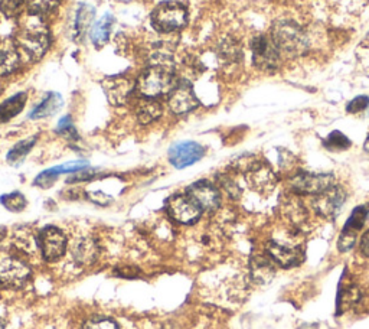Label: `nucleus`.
Here are the masks:
<instances>
[{
    "instance_id": "24",
    "label": "nucleus",
    "mask_w": 369,
    "mask_h": 329,
    "mask_svg": "<svg viewBox=\"0 0 369 329\" xmlns=\"http://www.w3.org/2000/svg\"><path fill=\"white\" fill-rule=\"evenodd\" d=\"M113 25H114V16L111 13H106L100 20L95 22V25L92 27L90 34L91 42L95 45V48H102V46H104L109 42Z\"/></svg>"
},
{
    "instance_id": "21",
    "label": "nucleus",
    "mask_w": 369,
    "mask_h": 329,
    "mask_svg": "<svg viewBox=\"0 0 369 329\" xmlns=\"http://www.w3.org/2000/svg\"><path fill=\"white\" fill-rule=\"evenodd\" d=\"M362 295L359 288L352 284V281H343L340 280L339 290H337V298H336V307H337V314H342L343 311H347L348 308L355 307L359 303Z\"/></svg>"
},
{
    "instance_id": "23",
    "label": "nucleus",
    "mask_w": 369,
    "mask_h": 329,
    "mask_svg": "<svg viewBox=\"0 0 369 329\" xmlns=\"http://www.w3.org/2000/svg\"><path fill=\"white\" fill-rule=\"evenodd\" d=\"M162 114V106L156 102V99L141 97L136 104V115L141 125H149L158 120Z\"/></svg>"
},
{
    "instance_id": "2",
    "label": "nucleus",
    "mask_w": 369,
    "mask_h": 329,
    "mask_svg": "<svg viewBox=\"0 0 369 329\" xmlns=\"http://www.w3.org/2000/svg\"><path fill=\"white\" fill-rule=\"evenodd\" d=\"M272 39L280 55L298 58L307 52L309 39L305 31L293 20L276 22L272 29Z\"/></svg>"
},
{
    "instance_id": "7",
    "label": "nucleus",
    "mask_w": 369,
    "mask_h": 329,
    "mask_svg": "<svg viewBox=\"0 0 369 329\" xmlns=\"http://www.w3.org/2000/svg\"><path fill=\"white\" fill-rule=\"evenodd\" d=\"M166 206H167V213L170 214V217L185 225L195 224L201 218V214H202L201 206L196 204L188 194L186 195H182V194L172 195L167 200Z\"/></svg>"
},
{
    "instance_id": "1",
    "label": "nucleus",
    "mask_w": 369,
    "mask_h": 329,
    "mask_svg": "<svg viewBox=\"0 0 369 329\" xmlns=\"http://www.w3.org/2000/svg\"><path fill=\"white\" fill-rule=\"evenodd\" d=\"M15 43L31 59L42 58L51 43V36L42 16L31 12L25 16L18 27Z\"/></svg>"
},
{
    "instance_id": "33",
    "label": "nucleus",
    "mask_w": 369,
    "mask_h": 329,
    "mask_svg": "<svg viewBox=\"0 0 369 329\" xmlns=\"http://www.w3.org/2000/svg\"><path fill=\"white\" fill-rule=\"evenodd\" d=\"M356 234H358V231L343 227V231L340 232L339 240H337V248L340 253H345V251H349L351 248H354V246L356 243Z\"/></svg>"
},
{
    "instance_id": "22",
    "label": "nucleus",
    "mask_w": 369,
    "mask_h": 329,
    "mask_svg": "<svg viewBox=\"0 0 369 329\" xmlns=\"http://www.w3.org/2000/svg\"><path fill=\"white\" fill-rule=\"evenodd\" d=\"M64 104V100L61 97V94L58 92H48L43 97V100L31 111L29 117L32 120L38 119H45V117H49L55 114Z\"/></svg>"
},
{
    "instance_id": "32",
    "label": "nucleus",
    "mask_w": 369,
    "mask_h": 329,
    "mask_svg": "<svg viewBox=\"0 0 369 329\" xmlns=\"http://www.w3.org/2000/svg\"><path fill=\"white\" fill-rule=\"evenodd\" d=\"M61 0H28V6H29V12L35 13V15H45L53 12L58 5H60Z\"/></svg>"
},
{
    "instance_id": "35",
    "label": "nucleus",
    "mask_w": 369,
    "mask_h": 329,
    "mask_svg": "<svg viewBox=\"0 0 369 329\" xmlns=\"http://www.w3.org/2000/svg\"><path fill=\"white\" fill-rule=\"evenodd\" d=\"M57 132H58L61 136L67 137V139H77V137H78L77 130H76V127H74V123H72L71 115H65V117H62V119H61L60 123H58Z\"/></svg>"
},
{
    "instance_id": "43",
    "label": "nucleus",
    "mask_w": 369,
    "mask_h": 329,
    "mask_svg": "<svg viewBox=\"0 0 369 329\" xmlns=\"http://www.w3.org/2000/svg\"><path fill=\"white\" fill-rule=\"evenodd\" d=\"M363 148H365V150L369 153V134H368V137H366V140H365V145H363Z\"/></svg>"
},
{
    "instance_id": "10",
    "label": "nucleus",
    "mask_w": 369,
    "mask_h": 329,
    "mask_svg": "<svg viewBox=\"0 0 369 329\" xmlns=\"http://www.w3.org/2000/svg\"><path fill=\"white\" fill-rule=\"evenodd\" d=\"M347 200L345 191L340 186H330L329 190L323 191L322 194L314 195L313 198V209L314 213L325 218H333L339 214V211Z\"/></svg>"
},
{
    "instance_id": "16",
    "label": "nucleus",
    "mask_w": 369,
    "mask_h": 329,
    "mask_svg": "<svg viewBox=\"0 0 369 329\" xmlns=\"http://www.w3.org/2000/svg\"><path fill=\"white\" fill-rule=\"evenodd\" d=\"M247 178L250 185L258 192L272 191L277 183V176L274 171L265 163L256 162L251 169L247 172Z\"/></svg>"
},
{
    "instance_id": "36",
    "label": "nucleus",
    "mask_w": 369,
    "mask_h": 329,
    "mask_svg": "<svg viewBox=\"0 0 369 329\" xmlns=\"http://www.w3.org/2000/svg\"><path fill=\"white\" fill-rule=\"evenodd\" d=\"M57 178H58V175H55L53 169H46V171H43L42 174H39L36 176L35 185L43 188V190H46V188H51L55 183Z\"/></svg>"
},
{
    "instance_id": "5",
    "label": "nucleus",
    "mask_w": 369,
    "mask_h": 329,
    "mask_svg": "<svg viewBox=\"0 0 369 329\" xmlns=\"http://www.w3.org/2000/svg\"><path fill=\"white\" fill-rule=\"evenodd\" d=\"M335 185V176L332 174H309L298 172L291 176L288 186L296 195H319Z\"/></svg>"
},
{
    "instance_id": "39",
    "label": "nucleus",
    "mask_w": 369,
    "mask_h": 329,
    "mask_svg": "<svg viewBox=\"0 0 369 329\" xmlns=\"http://www.w3.org/2000/svg\"><path fill=\"white\" fill-rule=\"evenodd\" d=\"M98 176V172L95 169H90V168H84L78 172L74 174L68 182H84V181H92L94 178Z\"/></svg>"
},
{
    "instance_id": "11",
    "label": "nucleus",
    "mask_w": 369,
    "mask_h": 329,
    "mask_svg": "<svg viewBox=\"0 0 369 329\" xmlns=\"http://www.w3.org/2000/svg\"><path fill=\"white\" fill-rule=\"evenodd\" d=\"M205 155V149L196 142H179L169 149V160L178 169H183L201 160Z\"/></svg>"
},
{
    "instance_id": "13",
    "label": "nucleus",
    "mask_w": 369,
    "mask_h": 329,
    "mask_svg": "<svg viewBox=\"0 0 369 329\" xmlns=\"http://www.w3.org/2000/svg\"><path fill=\"white\" fill-rule=\"evenodd\" d=\"M188 195L201 206L202 211H212L218 209L221 204V195L216 190V186L208 181L195 182L188 188Z\"/></svg>"
},
{
    "instance_id": "15",
    "label": "nucleus",
    "mask_w": 369,
    "mask_h": 329,
    "mask_svg": "<svg viewBox=\"0 0 369 329\" xmlns=\"http://www.w3.org/2000/svg\"><path fill=\"white\" fill-rule=\"evenodd\" d=\"M103 90L111 104L121 106L126 104L132 97L134 90V81L121 76L110 77L103 81Z\"/></svg>"
},
{
    "instance_id": "12",
    "label": "nucleus",
    "mask_w": 369,
    "mask_h": 329,
    "mask_svg": "<svg viewBox=\"0 0 369 329\" xmlns=\"http://www.w3.org/2000/svg\"><path fill=\"white\" fill-rule=\"evenodd\" d=\"M200 106L198 97L188 81H178L175 88L169 94V107L175 114H186Z\"/></svg>"
},
{
    "instance_id": "40",
    "label": "nucleus",
    "mask_w": 369,
    "mask_h": 329,
    "mask_svg": "<svg viewBox=\"0 0 369 329\" xmlns=\"http://www.w3.org/2000/svg\"><path fill=\"white\" fill-rule=\"evenodd\" d=\"M221 186L224 188V190L227 191V194L231 198H238L239 188H238V185L235 183L234 179H231L230 176H223V178H221Z\"/></svg>"
},
{
    "instance_id": "31",
    "label": "nucleus",
    "mask_w": 369,
    "mask_h": 329,
    "mask_svg": "<svg viewBox=\"0 0 369 329\" xmlns=\"http://www.w3.org/2000/svg\"><path fill=\"white\" fill-rule=\"evenodd\" d=\"M368 214H369V211H368V206L366 205H361L358 208H355L352 211L351 217L348 218L347 224H345V228H351V230L359 231L365 225L366 218H368Z\"/></svg>"
},
{
    "instance_id": "34",
    "label": "nucleus",
    "mask_w": 369,
    "mask_h": 329,
    "mask_svg": "<svg viewBox=\"0 0 369 329\" xmlns=\"http://www.w3.org/2000/svg\"><path fill=\"white\" fill-rule=\"evenodd\" d=\"M83 329H120L118 323L111 319V318H104V316H95L88 319Z\"/></svg>"
},
{
    "instance_id": "38",
    "label": "nucleus",
    "mask_w": 369,
    "mask_h": 329,
    "mask_svg": "<svg viewBox=\"0 0 369 329\" xmlns=\"http://www.w3.org/2000/svg\"><path fill=\"white\" fill-rule=\"evenodd\" d=\"M23 0H0V10L8 16H13L18 13Z\"/></svg>"
},
{
    "instance_id": "29",
    "label": "nucleus",
    "mask_w": 369,
    "mask_h": 329,
    "mask_svg": "<svg viewBox=\"0 0 369 329\" xmlns=\"http://www.w3.org/2000/svg\"><path fill=\"white\" fill-rule=\"evenodd\" d=\"M323 145L329 150H345V149L351 148V140L345 134H343L342 132L335 130L326 137Z\"/></svg>"
},
{
    "instance_id": "4",
    "label": "nucleus",
    "mask_w": 369,
    "mask_h": 329,
    "mask_svg": "<svg viewBox=\"0 0 369 329\" xmlns=\"http://www.w3.org/2000/svg\"><path fill=\"white\" fill-rule=\"evenodd\" d=\"M188 22V10L178 2H163L152 13V25L158 32L170 34L182 29Z\"/></svg>"
},
{
    "instance_id": "6",
    "label": "nucleus",
    "mask_w": 369,
    "mask_h": 329,
    "mask_svg": "<svg viewBox=\"0 0 369 329\" xmlns=\"http://www.w3.org/2000/svg\"><path fill=\"white\" fill-rule=\"evenodd\" d=\"M253 64L264 73H274L280 64V54L272 36L257 35L251 41Z\"/></svg>"
},
{
    "instance_id": "28",
    "label": "nucleus",
    "mask_w": 369,
    "mask_h": 329,
    "mask_svg": "<svg viewBox=\"0 0 369 329\" xmlns=\"http://www.w3.org/2000/svg\"><path fill=\"white\" fill-rule=\"evenodd\" d=\"M218 52H219V57L227 62H237L242 57V50H241L239 43L232 38H227L221 42Z\"/></svg>"
},
{
    "instance_id": "25",
    "label": "nucleus",
    "mask_w": 369,
    "mask_h": 329,
    "mask_svg": "<svg viewBox=\"0 0 369 329\" xmlns=\"http://www.w3.org/2000/svg\"><path fill=\"white\" fill-rule=\"evenodd\" d=\"M27 100H28L27 92H18L0 104V123H6L12 120L15 115H18L23 110L25 104H27Z\"/></svg>"
},
{
    "instance_id": "17",
    "label": "nucleus",
    "mask_w": 369,
    "mask_h": 329,
    "mask_svg": "<svg viewBox=\"0 0 369 329\" xmlns=\"http://www.w3.org/2000/svg\"><path fill=\"white\" fill-rule=\"evenodd\" d=\"M71 254L78 265L90 266L100 255V247L92 237H78L71 243Z\"/></svg>"
},
{
    "instance_id": "37",
    "label": "nucleus",
    "mask_w": 369,
    "mask_h": 329,
    "mask_svg": "<svg viewBox=\"0 0 369 329\" xmlns=\"http://www.w3.org/2000/svg\"><path fill=\"white\" fill-rule=\"evenodd\" d=\"M369 106V99L366 96H359L356 99H354L348 106H347V111L351 114L355 113H361L363 111L366 107Z\"/></svg>"
},
{
    "instance_id": "44",
    "label": "nucleus",
    "mask_w": 369,
    "mask_h": 329,
    "mask_svg": "<svg viewBox=\"0 0 369 329\" xmlns=\"http://www.w3.org/2000/svg\"><path fill=\"white\" fill-rule=\"evenodd\" d=\"M0 329H5V322L0 319Z\"/></svg>"
},
{
    "instance_id": "8",
    "label": "nucleus",
    "mask_w": 369,
    "mask_h": 329,
    "mask_svg": "<svg viewBox=\"0 0 369 329\" xmlns=\"http://www.w3.org/2000/svg\"><path fill=\"white\" fill-rule=\"evenodd\" d=\"M31 276V267L20 258L2 254L0 255V284L6 286H22Z\"/></svg>"
},
{
    "instance_id": "26",
    "label": "nucleus",
    "mask_w": 369,
    "mask_h": 329,
    "mask_svg": "<svg viewBox=\"0 0 369 329\" xmlns=\"http://www.w3.org/2000/svg\"><path fill=\"white\" fill-rule=\"evenodd\" d=\"M95 10L92 6L90 5H80L76 13V23H74V39L80 41L85 32L90 29L91 27V22L94 19Z\"/></svg>"
},
{
    "instance_id": "19",
    "label": "nucleus",
    "mask_w": 369,
    "mask_h": 329,
    "mask_svg": "<svg viewBox=\"0 0 369 329\" xmlns=\"http://www.w3.org/2000/svg\"><path fill=\"white\" fill-rule=\"evenodd\" d=\"M274 265L276 263L267 254L253 257L251 263H250V272H251V277L256 284L258 285L270 284V281H272L276 276Z\"/></svg>"
},
{
    "instance_id": "42",
    "label": "nucleus",
    "mask_w": 369,
    "mask_h": 329,
    "mask_svg": "<svg viewBox=\"0 0 369 329\" xmlns=\"http://www.w3.org/2000/svg\"><path fill=\"white\" fill-rule=\"evenodd\" d=\"M359 248H361V251H362L363 255L369 257V231H366V232L363 234V236H362V239H361V244H359Z\"/></svg>"
},
{
    "instance_id": "41",
    "label": "nucleus",
    "mask_w": 369,
    "mask_h": 329,
    "mask_svg": "<svg viewBox=\"0 0 369 329\" xmlns=\"http://www.w3.org/2000/svg\"><path fill=\"white\" fill-rule=\"evenodd\" d=\"M88 198H90L92 202L100 204V205H107V204L111 201V198L107 197V195L103 194V192H90V194H88Z\"/></svg>"
},
{
    "instance_id": "27",
    "label": "nucleus",
    "mask_w": 369,
    "mask_h": 329,
    "mask_svg": "<svg viewBox=\"0 0 369 329\" xmlns=\"http://www.w3.org/2000/svg\"><path fill=\"white\" fill-rule=\"evenodd\" d=\"M36 144V136H32L29 139H25V140H20V142H18L8 153L6 159L9 163L12 164H19L23 162V159L27 158V155L32 150V148L35 146Z\"/></svg>"
},
{
    "instance_id": "14",
    "label": "nucleus",
    "mask_w": 369,
    "mask_h": 329,
    "mask_svg": "<svg viewBox=\"0 0 369 329\" xmlns=\"http://www.w3.org/2000/svg\"><path fill=\"white\" fill-rule=\"evenodd\" d=\"M265 253L276 265L284 269L299 266L303 258L302 250L299 247L286 246L279 241H268L265 244Z\"/></svg>"
},
{
    "instance_id": "30",
    "label": "nucleus",
    "mask_w": 369,
    "mask_h": 329,
    "mask_svg": "<svg viewBox=\"0 0 369 329\" xmlns=\"http://www.w3.org/2000/svg\"><path fill=\"white\" fill-rule=\"evenodd\" d=\"M0 201H2L4 206L9 211H12V213H20V211L25 209V206H27V198H25L20 192H12V194H8V195H4L2 198H0Z\"/></svg>"
},
{
    "instance_id": "18",
    "label": "nucleus",
    "mask_w": 369,
    "mask_h": 329,
    "mask_svg": "<svg viewBox=\"0 0 369 329\" xmlns=\"http://www.w3.org/2000/svg\"><path fill=\"white\" fill-rule=\"evenodd\" d=\"M281 214L293 227L305 225L307 218H309L305 204L296 197V194H291V195H287L286 198H283Z\"/></svg>"
},
{
    "instance_id": "9",
    "label": "nucleus",
    "mask_w": 369,
    "mask_h": 329,
    "mask_svg": "<svg viewBox=\"0 0 369 329\" xmlns=\"http://www.w3.org/2000/svg\"><path fill=\"white\" fill-rule=\"evenodd\" d=\"M38 244L45 260L55 262L64 255L67 250V237L60 228L54 225H48L41 231L38 237Z\"/></svg>"
},
{
    "instance_id": "45",
    "label": "nucleus",
    "mask_w": 369,
    "mask_h": 329,
    "mask_svg": "<svg viewBox=\"0 0 369 329\" xmlns=\"http://www.w3.org/2000/svg\"><path fill=\"white\" fill-rule=\"evenodd\" d=\"M120 2H130V0H120Z\"/></svg>"
},
{
    "instance_id": "20",
    "label": "nucleus",
    "mask_w": 369,
    "mask_h": 329,
    "mask_svg": "<svg viewBox=\"0 0 369 329\" xmlns=\"http://www.w3.org/2000/svg\"><path fill=\"white\" fill-rule=\"evenodd\" d=\"M20 64L18 45L12 41L0 42V76H9Z\"/></svg>"
},
{
    "instance_id": "3",
    "label": "nucleus",
    "mask_w": 369,
    "mask_h": 329,
    "mask_svg": "<svg viewBox=\"0 0 369 329\" xmlns=\"http://www.w3.org/2000/svg\"><path fill=\"white\" fill-rule=\"evenodd\" d=\"M178 80L170 66L152 65L137 80V91L143 97L158 99L165 94H170L175 88Z\"/></svg>"
}]
</instances>
